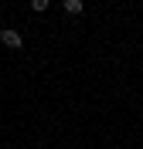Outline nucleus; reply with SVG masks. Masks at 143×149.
<instances>
[{
    "mask_svg": "<svg viewBox=\"0 0 143 149\" xmlns=\"http://www.w3.org/2000/svg\"><path fill=\"white\" fill-rule=\"evenodd\" d=\"M0 41H4V47H24V37H20V31H14V27L0 31Z\"/></svg>",
    "mask_w": 143,
    "mask_h": 149,
    "instance_id": "1",
    "label": "nucleus"
},
{
    "mask_svg": "<svg viewBox=\"0 0 143 149\" xmlns=\"http://www.w3.org/2000/svg\"><path fill=\"white\" fill-rule=\"evenodd\" d=\"M61 7H65V14H72V17H78V14L85 10V3H82V0H65Z\"/></svg>",
    "mask_w": 143,
    "mask_h": 149,
    "instance_id": "2",
    "label": "nucleus"
},
{
    "mask_svg": "<svg viewBox=\"0 0 143 149\" xmlns=\"http://www.w3.org/2000/svg\"><path fill=\"white\" fill-rule=\"evenodd\" d=\"M48 7H51V0H31V10H38V14L48 10Z\"/></svg>",
    "mask_w": 143,
    "mask_h": 149,
    "instance_id": "3",
    "label": "nucleus"
}]
</instances>
